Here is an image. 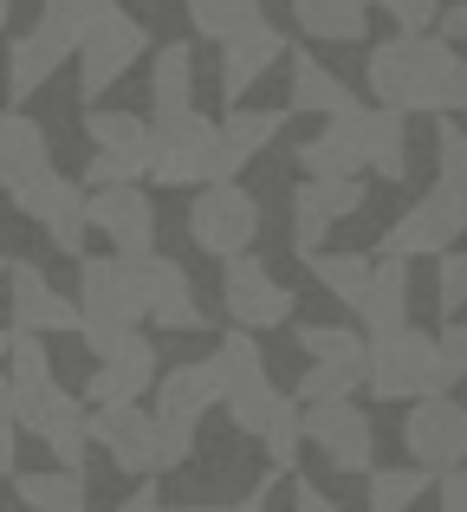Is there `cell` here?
I'll list each match as a JSON object with an SVG mask.
<instances>
[{"label":"cell","mask_w":467,"mask_h":512,"mask_svg":"<svg viewBox=\"0 0 467 512\" xmlns=\"http://www.w3.org/2000/svg\"><path fill=\"white\" fill-rule=\"evenodd\" d=\"M461 52L448 39H429V33H396L383 46H370L364 59V78H370V98L390 104V111L416 117V111H448L455 98V78H461Z\"/></svg>","instance_id":"obj_1"},{"label":"cell","mask_w":467,"mask_h":512,"mask_svg":"<svg viewBox=\"0 0 467 512\" xmlns=\"http://www.w3.org/2000/svg\"><path fill=\"white\" fill-rule=\"evenodd\" d=\"M228 143H221V124L202 111H182L169 124H156L150 137V182L163 188H208V182H228Z\"/></svg>","instance_id":"obj_2"},{"label":"cell","mask_w":467,"mask_h":512,"mask_svg":"<svg viewBox=\"0 0 467 512\" xmlns=\"http://www.w3.org/2000/svg\"><path fill=\"white\" fill-rule=\"evenodd\" d=\"M78 338L91 344L98 370L85 383V409H104V402H143L156 389V344L143 338L137 325H78Z\"/></svg>","instance_id":"obj_3"},{"label":"cell","mask_w":467,"mask_h":512,"mask_svg":"<svg viewBox=\"0 0 467 512\" xmlns=\"http://www.w3.org/2000/svg\"><path fill=\"white\" fill-rule=\"evenodd\" d=\"M208 370H215V383H221L228 422L240 435H260L279 409V389H273V376H266V350L253 344V331H240V325L221 331V344L208 350Z\"/></svg>","instance_id":"obj_4"},{"label":"cell","mask_w":467,"mask_h":512,"mask_svg":"<svg viewBox=\"0 0 467 512\" xmlns=\"http://www.w3.org/2000/svg\"><path fill=\"white\" fill-rule=\"evenodd\" d=\"M364 389L377 402H416V396H442V350H435V331L396 325L383 338H370V370Z\"/></svg>","instance_id":"obj_5"},{"label":"cell","mask_w":467,"mask_h":512,"mask_svg":"<svg viewBox=\"0 0 467 512\" xmlns=\"http://www.w3.org/2000/svg\"><path fill=\"white\" fill-rule=\"evenodd\" d=\"M156 435H163V474L169 467H182L195 454V428H202V415L208 409H221V383H215V370H208V357L202 363H182V370H163L156 376Z\"/></svg>","instance_id":"obj_6"},{"label":"cell","mask_w":467,"mask_h":512,"mask_svg":"<svg viewBox=\"0 0 467 512\" xmlns=\"http://www.w3.org/2000/svg\"><path fill=\"white\" fill-rule=\"evenodd\" d=\"M189 240L202 253H215V260L253 253V240H260V195L240 188L234 175H228V182L195 188V201H189Z\"/></svg>","instance_id":"obj_7"},{"label":"cell","mask_w":467,"mask_h":512,"mask_svg":"<svg viewBox=\"0 0 467 512\" xmlns=\"http://www.w3.org/2000/svg\"><path fill=\"white\" fill-rule=\"evenodd\" d=\"M143 273L137 253H85L78 260V325H143Z\"/></svg>","instance_id":"obj_8"},{"label":"cell","mask_w":467,"mask_h":512,"mask_svg":"<svg viewBox=\"0 0 467 512\" xmlns=\"http://www.w3.org/2000/svg\"><path fill=\"white\" fill-rule=\"evenodd\" d=\"M7 195H13V208H20L26 221H39V227H46V240H52V247H59L72 266L85 260L91 227H85V188H78L72 175L39 169V175H26V182H13Z\"/></svg>","instance_id":"obj_9"},{"label":"cell","mask_w":467,"mask_h":512,"mask_svg":"<svg viewBox=\"0 0 467 512\" xmlns=\"http://www.w3.org/2000/svg\"><path fill=\"white\" fill-rule=\"evenodd\" d=\"M299 428L305 448H318V461L338 467V474H370L377 461V435H370V415L351 396H325V402H299Z\"/></svg>","instance_id":"obj_10"},{"label":"cell","mask_w":467,"mask_h":512,"mask_svg":"<svg viewBox=\"0 0 467 512\" xmlns=\"http://www.w3.org/2000/svg\"><path fill=\"white\" fill-rule=\"evenodd\" d=\"M85 435H91V448L111 454L117 474H130V480L163 474V435H156V415L137 409V402H104V409H85Z\"/></svg>","instance_id":"obj_11"},{"label":"cell","mask_w":467,"mask_h":512,"mask_svg":"<svg viewBox=\"0 0 467 512\" xmlns=\"http://www.w3.org/2000/svg\"><path fill=\"white\" fill-rule=\"evenodd\" d=\"M364 201H370L364 175H305L292 188V253H318L331 227L351 221Z\"/></svg>","instance_id":"obj_12"},{"label":"cell","mask_w":467,"mask_h":512,"mask_svg":"<svg viewBox=\"0 0 467 512\" xmlns=\"http://www.w3.org/2000/svg\"><path fill=\"white\" fill-rule=\"evenodd\" d=\"M221 305H228V325L273 331V325H286V318H292V305H299V299L266 273V260L234 253V260H221Z\"/></svg>","instance_id":"obj_13"},{"label":"cell","mask_w":467,"mask_h":512,"mask_svg":"<svg viewBox=\"0 0 467 512\" xmlns=\"http://www.w3.org/2000/svg\"><path fill=\"white\" fill-rule=\"evenodd\" d=\"M13 422H20L33 441H46V454L59 467H78V461H85V448H91V435H85V396H72V389H59V383L20 396V402H13Z\"/></svg>","instance_id":"obj_14"},{"label":"cell","mask_w":467,"mask_h":512,"mask_svg":"<svg viewBox=\"0 0 467 512\" xmlns=\"http://www.w3.org/2000/svg\"><path fill=\"white\" fill-rule=\"evenodd\" d=\"M461 234H467V201L455 195V188H442L435 182L422 201H409L403 208V221L383 234V253H403V260H416V253H448V247H461Z\"/></svg>","instance_id":"obj_15"},{"label":"cell","mask_w":467,"mask_h":512,"mask_svg":"<svg viewBox=\"0 0 467 512\" xmlns=\"http://www.w3.org/2000/svg\"><path fill=\"white\" fill-rule=\"evenodd\" d=\"M85 227L111 240V253H156V201L137 182L85 188Z\"/></svg>","instance_id":"obj_16"},{"label":"cell","mask_w":467,"mask_h":512,"mask_svg":"<svg viewBox=\"0 0 467 512\" xmlns=\"http://www.w3.org/2000/svg\"><path fill=\"white\" fill-rule=\"evenodd\" d=\"M403 441H409V461L429 467V474H448V467L467 461V409L455 396H416V409H409L403 422Z\"/></svg>","instance_id":"obj_17"},{"label":"cell","mask_w":467,"mask_h":512,"mask_svg":"<svg viewBox=\"0 0 467 512\" xmlns=\"http://www.w3.org/2000/svg\"><path fill=\"white\" fill-rule=\"evenodd\" d=\"M143 52H150V33H143V20H130V13L117 7L111 20L98 26V33L78 46V91H85V98H104V91H111L117 78H124L130 65L143 59Z\"/></svg>","instance_id":"obj_18"},{"label":"cell","mask_w":467,"mask_h":512,"mask_svg":"<svg viewBox=\"0 0 467 512\" xmlns=\"http://www.w3.org/2000/svg\"><path fill=\"white\" fill-rule=\"evenodd\" d=\"M137 273H143L150 325H163V331H208V312H202V299H195V279L182 273L176 260H163V253H137Z\"/></svg>","instance_id":"obj_19"},{"label":"cell","mask_w":467,"mask_h":512,"mask_svg":"<svg viewBox=\"0 0 467 512\" xmlns=\"http://www.w3.org/2000/svg\"><path fill=\"white\" fill-rule=\"evenodd\" d=\"M7 292H13V325L20 331H39V338L78 331V299H65L33 260H7Z\"/></svg>","instance_id":"obj_20"},{"label":"cell","mask_w":467,"mask_h":512,"mask_svg":"<svg viewBox=\"0 0 467 512\" xmlns=\"http://www.w3.org/2000/svg\"><path fill=\"white\" fill-rule=\"evenodd\" d=\"M279 59H286V33L266 26V20H253V26H240V33L221 39V91H228V104L247 98Z\"/></svg>","instance_id":"obj_21"},{"label":"cell","mask_w":467,"mask_h":512,"mask_svg":"<svg viewBox=\"0 0 467 512\" xmlns=\"http://www.w3.org/2000/svg\"><path fill=\"white\" fill-rule=\"evenodd\" d=\"M351 312L364 318L370 338L409 325V260H403V253H383V260H370V286H364V299H357Z\"/></svg>","instance_id":"obj_22"},{"label":"cell","mask_w":467,"mask_h":512,"mask_svg":"<svg viewBox=\"0 0 467 512\" xmlns=\"http://www.w3.org/2000/svg\"><path fill=\"white\" fill-rule=\"evenodd\" d=\"M72 59V46H65L59 33H46V26H33V33H20L7 46V98H33L39 85H46L59 65Z\"/></svg>","instance_id":"obj_23"},{"label":"cell","mask_w":467,"mask_h":512,"mask_svg":"<svg viewBox=\"0 0 467 512\" xmlns=\"http://www.w3.org/2000/svg\"><path fill=\"white\" fill-rule=\"evenodd\" d=\"M195 111V52L182 46H156L150 65V124H169V117Z\"/></svg>","instance_id":"obj_24"},{"label":"cell","mask_w":467,"mask_h":512,"mask_svg":"<svg viewBox=\"0 0 467 512\" xmlns=\"http://www.w3.org/2000/svg\"><path fill=\"white\" fill-rule=\"evenodd\" d=\"M52 169V143L26 111H0V188L26 182V175Z\"/></svg>","instance_id":"obj_25"},{"label":"cell","mask_w":467,"mask_h":512,"mask_svg":"<svg viewBox=\"0 0 467 512\" xmlns=\"http://www.w3.org/2000/svg\"><path fill=\"white\" fill-rule=\"evenodd\" d=\"M292 20L305 39L357 46V39H370V0H292Z\"/></svg>","instance_id":"obj_26"},{"label":"cell","mask_w":467,"mask_h":512,"mask_svg":"<svg viewBox=\"0 0 467 512\" xmlns=\"http://www.w3.org/2000/svg\"><path fill=\"white\" fill-rule=\"evenodd\" d=\"M150 137L156 124L137 111H85V143L98 156H130V163H150Z\"/></svg>","instance_id":"obj_27"},{"label":"cell","mask_w":467,"mask_h":512,"mask_svg":"<svg viewBox=\"0 0 467 512\" xmlns=\"http://www.w3.org/2000/svg\"><path fill=\"white\" fill-rule=\"evenodd\" d=\"M13 493H20L26 512H85L91 487L85 467H52V474H13Z\"/></svg>","instance_id":"obj_28"},{"label":"cell","mask_w":467,"mask_h":512,"mask_svg":"<svg viewBox=\"0 0 467 512\" xmlns=\"http://www.w3.org/2000/svg\"><path fill=\"white\" fill-rule=\"evenodd\" d=\"M344 104H357V98H351V85H344L331 65H318L305 46H292V111H318V117H331V111H344Z\"/></svg>","instance_id":"obj_29"},{"label":"cell","mask_w":467,"mask_h":512,"mask_svg":"<svg viewBox=\"0 0 467 512\" xmlns=\"http://www.w3.org/2000/svg\"><path fill=\"white\" fill-rule=\"evenodd\" d=\"M279 124H286V111H253V104H228V117H221V143H228V163L234 175L253 163V156L266 150V143L279 137Z\"/></svg>","instance_id":"obj_30"},{"label":"cell","mask_w":467,"mask_h":512,"mask_svg":"<svg viewBox=\"0 0 467 512\" xmlns=\"http://www.w3.org/2000/svg\"><path fill=\"white\" fill-rule=\"evenodd\" d=\"M364 370H370V350H364V357H305V376H299V402L357 396V389H364Z\"/></svg>","instance_id":"obj_31"},{"label":"cell","mask_w":467,"mask_h":512,"mask_svg":"<svg viewBox=\"0 0 467 512\" xmlns=\"http://www.w3.org/2000/svg\"><path fill=\"white\" fill-rule=\"evenodd\" d=\"M111 13H117V0H46V7H39V26L59 33L65 46H72V59H78V46H85Z\"/></svg>","instance_id":"obj_32"},{"label":"cell","mask_w":467,"mask_h":512,"mask_svg":"<svg viewBox=\"0 0 467 512\" xmlns=\"http://www.w3.org/2000/svg\"><path fill=\"white\" fill-rule=\"evenodd\" d=\"M305 266H312V279L331 292L338 305H357L364 299V286H370V253H305Z\"/></svg>","instance_id":"obj_33"},{"label":"cell","mask_w":467,"mask_h":512,"mask_svg":"<svg viewBox=\"0 0 467 512\" xmlns=\"http://www.w3.org/2000/svg\"><path fill=\"white\" fill-rule=\"evenodd\" d=\"M260 448H266V467H273L279 480L299 467V448H305V428H299V396H279L273 422L260 428Z\"/></svg>","instance_id":"obj_34"},{"label":"cell","mask_w":467,"mask_h":512,"mask_svg":"<svg viewBox=\"0 0 467 512\" xmlns=\"http://www.w3.org/2000/svg\"><path fill=\"white\" fill-rule=\"evenodd\" d=\"M429 487V467H370V512H409Z\"/></svg>","instance_id":"obj_35"},{"label":"cell","mask_w":467,"mask_h":512,"mask_svg":"<svg viewBox=\"0 0 467 512\" xmlns=\"http://www.w3.org/2000/svg\"><path fill=\"white\" fill-rule=\"evenodd\" d=\"M182 7H189V26L202 39H228V33H240V26L266 20L260 0H182Z\"/></svg>","instance_id":"obj_36"},{"label":"cell","mask_w":467,"mask_h":512,"mask_svg":"<svg viewBox=\"0 0 467 512\" xmlns=\"http://www.w3.org/2000/svg\"><path fill=\"white\" fill-rule=\"evenodd\" d=\"M435 182L467 201V130L455 117H435Z\"/></svg>","instance_id":"obj_37"},{"label":"cell","mask_w":467,"mask_h":512,"mask_svg":"<svg viewBox=\"0 0 467 512\" xmlns=\"http://www.w3.org/2000/svg\"><path fill=\"white\" fill-rule=\"evenodd\" d=\"M435 305H442V318H455L467 305V253L461 247L435 253Z\"/></svg>","instance_id":"obj_38"},{"label":"cell","mask_w":467,"mask_h":512,"mask_svg":"<svg viewBox=\"0 0 467 512\" xmlns=\"http://www.w3.org/2000/svg\"><path fill=\"white\" fill-rule=\"evenodd\" d=\"M299 350L305 357H364L370 338H357L344 325H299Z\"/></svg>","instance_id":"obj_39"},{"label":"cell","mask_w":467,"mask_h":512,"mask_svg":"<svg viewBox=\"0 0 467 512\" xmlns=\"http://www.w3.org/2000/svg\"><path fill=\"white\" fill-rule=\"evenodd\" d=\"M435 350H442V389H455L461 376H467V318H442Z\"/></svg>","instance_id":"obj_40"},{"label":"cell","mask_w":467,"mask_h":512,"mask_svg":"<svg viewBox=\"0 0 467 512\" xmlns=\"http://www.w3.org/2000/svg\"><path fill=\"white\" fill-rule=\"evenodd\" d=\"M150 175V163H130V156H98L91 150L85 163V188H111V182H143Z\"/></svg>","instance_id":"obj_41"},{"label":"cell","mask_w":467,"mask_h":512,"mask_svg":"<svg viewBox=\"0 0 467 512\" xmlns=\"http://www.w3.org/2000/svg\"><path fill=\"white\" fill-rule=\"evenodd\" d=\"M370 7H383L403 33H429L435 13H442V0H370Z\"/></svg>","instance_id":"obj_42"},{"label":"cell","mask_w":467,"mask_h":512,"mask_svg":"<svg viewBox=\"0 0 467 512\" xmlns=\"http://www.w3.org/2000/svg\"><path fill=\"white\" fill-rule=\"evenodd\" d=\"M435 506H442V512H467V461L448 467V474H435Z\"/></svg>","instance_id":"obj_43"},{"label":"cell","mask_w":467,"mask_h":512,"mask_svg":"<svg viewBox=\"0 0 467 512\" xmlns=\"http://www.w3.org/2000/svg\"><path fill=\"white\" fill-rule=\"evenodd\" d=\"M13 454H20V422H13V415L0 409V480L13 474Z\"/></svg>","instance_id":"obj_44"},{"label":"cell","mask_w":467,"mask_h":512,"mask_svg":"<svg viewBox=\"0 0 467 512\" xmlns=\"http://www.w3.org/2000/svg\"><path fill=\"white\" fill-rule=\"evenodd\" d=\"M292 512H338V506H331L312 480H299V487H292Z\"/></svg>","instance_id":"obj_45"},{"label":"cell","mask_w":467,"mask_h":512,"mask_svg":"<svg viewBox=\"0 0 467 512\" xmlns=\"http://www.w3.org/2000/svg\"><path fill=\"white\" fill-rule=\"evenodd\" d=\"M435 20H442V39H467V0H455V7H442Z\"/></svg>","instance_id":"obj_46"},{"label":"cell","mask_w":467,"mask_h":512,"mask_svg":"<svg viewBox=\"0 0 467 512\" xmlns=\"http://www.w3.org/2000/svg\"><path fill=\"white\" fill-rule=\"evenodd\" d=\"M117 512H163V493H156V487H150V480H143V487H137V493H130V500H124V506H117Z\"/></svg>","instance_id":"obj_47"},{"label":"cell","mask_w":467,"mask_h":512,"mask_svg":"<svg viewBox=\"0 0 467 512\" xmlns=\"http://www.w3.org/2000/svg\"><path fill=\"white\" fill-rule=\"evenodd\" d=\"M273 480H279V474H266L260 487H253V493H247L240 506H228V512H266V506H273Z\"/></svg>","instance_id":"obj_48"},{"label":"cell","mask_w":467,"mask_h":512,"mask_svg":"<svg viewBox=\"0 0 467 512\" xmlns=\"http://www.w3.org/2000/svg\"><path fill=\"white\" fill-rule=\"evenodd\" d=\"M0 409L13 415V383H7V370H0Z\"/></svg>","instance_id":"obj_49"},{"label":"cell","mask_w":467,"mask_h":512,"mask_svg":"<svg viewBox=\"0 0 467 512\" xmlns=\"http://www.w3.org/2000/svg\"><path fill=\"white\" fill-rule=\"evenodd\" d=\"M163 512H228V506H163Z\"/></svg>","instance_id":"obj_50"},{"label":"cell","mask_w":467,"mask_h":512,"mask_svg":"<svg viewBox=\"0 0 467 512\" xmlns=\"http://www.w3.org/2000/svg\"><path fill=\"white\" fill-rule=\"evenodd\" d=\"M7 13H13V0H0V33H7Z\"/></svg>","instance_id":"obj_51"},{"label":"cell","mask_w":467,"mask_h":512,"mask_svg":"<svg viewBox=\"0 0 467 512\" xmlns=\"http://www.w3.org/2000/svg\"><path fill=\"white\" fill-rule=\"evenodd\" d=\"M0 279H7V260H0Z\"/></svg>","instance_id":"obj_52"}]
</instances>
